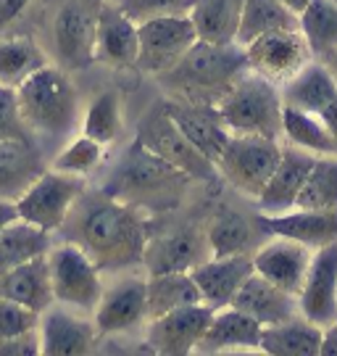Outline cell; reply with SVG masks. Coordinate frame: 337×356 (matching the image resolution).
<instances>
[{"mask_svg":"<svg viewBox=\"0 0 337 356\" xmlns=\"http://www.w3.org/2000/svg\"><path fill=\"white\" fill-rule=\"evenodd\" d=\"M61 232L63 241L76 243L100 272H122L142 264L150 225L145 211L138 206L113 198L103 188H85Z\"/></svg>","mask_w":337,"mask_h":356,"instance_id":"cell-1","label":"cell"},{"mask_svg":"<svg viewBox=\"0 0 337 356\" xmlns=\"http://www.w3.org/2000/svg\"><path fill=\"white\" fill-rule=\"evenodd\" d=\"M248 69L245 48L238 42H203L198 40L169 72L158 74V85L169 98L219 106L229 88Z\"/></svg>","mask_w":337,"mask_h":356,"instance_id":"cell-2","label":"cell"},{"mask_svg":"<svg viewBox=\"0 0 337 356\" xmlns=\"http://www.w3.org/2000/svg\"><path fill=\"white\" fill-rule=\"evenodd\" d=\"M190 182L192 179L185 172L142 148L140 140H132L122 161L113 166L111 177L103 182V191L145 211L174 204Z\"/></svg>","mask_w":337,"mask_h":356,"instance_id":"cell-3","label":"cell"},{"mask_svg":"<svg viewBox=\"0 0 337 356\" xmlns=\"http://www.w3.org/2000/svg\"><path fill=\"white\" fill-rule=\"evenodd\" d=\"M19 95V111L32 138H50L61 140L74 129L79 119V95L72 76L61 66H42L40 72L26 79Z\"/></svg>","mask_w":337,"mask_h":356,"instance_id":"cell-4","label":"cell"},{"mask_svg":"<svg viewBox=\"0 0 337 356\" xmlns=\"http://www.w3.org/2000/svg\"><path fill=\"white\" fill-rule=\"evenodd\" d=\"M282 92L274 82L245 69L216 108L232 135H261L282 140Z\"/></svg>","mask_w":337,"mask_h":356,"instance_id":"cell-5","label":"cell"},{"mask_svg":"<svg viewBox=\"0 0 337 356\" xmlns=\"http://www.w3.org/2000/svg\"><path fill=\"white\" fill-rule=\"evenodd\" d=\"M282 156V143L261 135H229L216 172L248 198H258Z\"/></svg>","mask_w":337,"mask_h":356,"instance_id":"cell-6","label":"cell"},{"mask_svg":"<svg viewBox=\"0 0 337 356\" xmlns=\"http://www.w3.org/2000/svg\"><path fill=\"white\" fill-rule=\"evenodd\" d=\"M135 140H140L142 148L156 153L166 164L176 166L179 172H185L192 182H211L216 179V164L208 161L192 143L182 135V129L174 124V119L166 114L163 101L156 103L148 114L140 119Z\"/></svg>","mask_w":337,"mask_h":356,"instance_id":"cell-7","label":"cell"},{"mask_svg":"<svg viewBox=\"0 0 337 356\" xmlns=\"http://www.w3.org/2000/svg\"><path fill=\"white\" fill-rule=\"evenodd\" d=\"M48 267L56 304L72 306L79 312H92L98 306L103 293L100 267L76 243L63 241L56 248L50 245Z\"/></svg>","mask_w":337,"mask_h":356,"instance_id":"cell-8","label":"cell"},{"mask_svg":"<svg viewBox=\"0 0 337 356\" xmlns=\"http://www.w3.org/2000/svg\"><path fill=\"white\" fill-rule=\"evenodd\" d=\"M85 177L63 175L58 169H45L26 193L16 201L19 219H24L45 232H56L63 227L69 211L74 209L79 195L85 193Z\"/></svg>","mask_w":337,"mask_h":356,"instance_id":"cell-9","label":"cell"},{"mask_svg":"<svg viewBox=\"0 0 337 356\" xmlns=\"http://www.w3.org/2000/svg\"><path fill=\"white\" fill-rule=\"evenodd\" d=\"M243 48H245V61L250 72L274 82L277 88H282L313 58L311 48L298 26L266 32L261 38L250 40Z\"/></svg>","mask_w":337,"mask_h":356,"instance_id":"cell-10","label":"cell"},{"mask_svg":"<svg viewBox=\"0 0 337 356\" xmlns=\"http://www.w3.org/2000/svg\"><path fill=\"white\" fill-rule=\"evenodd\" d=\"M138 69L158 76L198 42L190 16H161L138 24Z\"/></svg>","mask_w":337,"mask_h":356,"instance_id":"cell-11","label":"cell"},{"mask_svg":"<svg viewBox=\"0 0 337 356\" xmlns=\"http://www.w3.org/2000/svg\"><path fill=\"white\" fill-rule=\"evenodd\" d=\"M100 3L90 6L82 0H72L61 6L53 22V42L58 64L66 72L88 69L95 61V29H98Z\"/></svg>","mask_w":337,"mask_h":356,"instance_id":"cell-12","label":"cell"},{"mask_svg":"<svg viewBox=\"0 0 337 356\" xmlns=\"http://www.w3.org/2000/svg\"><path fill=\"white\" fill-rule=\"evenodd\" d=\"M213 317V309L206 304H192L174 309L169 314L148 319L145 346L148 351L161 356H185L198 351L203 332Z\"/></svg>","mask_w":337,"mask_h":356,"instance_id":"cell-13","label":"cell"},{"mask_svg":"<svg viewBox=\"0 0 337 356\" xmlns=\"http://www.w3.org/2000/svg\"><path fill=\"white\" fill-rule=\"evenodd\" d=\"M211 256L206 229L200 227H174L166 232L148 235L145 251H142V267L148 275H163V272H190Z\"/></svg>","mask_w":337,"mask_h":356,"instance_id":"cell-14","label":"cell"},{"mask_svg":"<svg viewBox=\"0 0 337 356\" xmlns=\"http://www.w3.org/2000/svg\"><path fill=\"white\" fill-rule=\"evenodd\" d=\"M40 346L45 356H79L98 348L100 332L85 312L63 304H50L40 314Z\"/></svg>","mask_w":337,"mask_h":356,"instance_id":"cell-15","label":"cell"},{"mask_svg":"<svg viewBox=\"0 0 337 356\" xmlns=\"http://www.w3.org/2000/svg\"><path fill=\"white\" fill-rule=\"evenodd\" d=\"M145 293L148 280L126 275L103 288L98 306L92 309V322L100 335H122L145 322Z\"/></svg>","mask_w":337,"mask_h":356,"instance_id":"cell-16","label":"cell"},{"mask_svg":"<svg viewBox=\"0 0 337 356\" xmlns=\"http://www.w3.org/2000/svg\"><path fill=\"white\" fill-rule=\"evenodd\" d=\"M256 227L266 238H290L295 243L309 245L311 251L337 243V209H290L282 214H258L253 216Z\"/></svg>","mask_w":337,"mask_h":356,"instance_id":"cell-17","label":"cell"},{"mask_svg":"<svg viewBox=\"0 0 337 356\" xmlns=\"http://www.w3.org/2000/svg\"><path fill=\"white\" fill-rule=\"evenodd\" d=\"M300 317L324 327L337 319V243L316 248L298 293Z\"/></svg>","mask_w":337,"mask_h":356,"instance_id":"cell-18","label":"cell"},{"mask_svg":"<svg viewBox=\"0 0 337 356\" xmlns=\"http://www.w3.org/2000/svg\"><path fill=\"white\" fill-rule=\"evenodd\" d=\"M313 251L303 243H295L290 238H272V241L256 245L250 254L253 259V272L261 275L263 280L274 282L277 288L285 293L298 296L306 280V272L311 267Z\"/></svg>","mask_w":337,"mask_h":356,"instance_id":"cell-19","label":"cell"},{"mask_svg":"<svg viewBox=\"0 0 337 356\" xmlns=\"http://www.w3.org/2000/svg\"><path fill=\"white\" fill-rule=\"evenodd\" d=\"M163 108H166V114L174 119L176 127L182 129V135L208 161L216 164V159L222 156L227 140L232 135L227 129L219 108L211 106V103H192V101H179V98H166Z\"/></svg>","mask_w":337,"mask_h":356,"instance_id":"cell-20","label":"cell"},{"mask_svg":"<svg viewBox=\"0 0 337 356\" xmlns=\"http://www.w3.org/2000/svg\"><path fill=\"white\" fill-rule=\"evenodd\" d=\"M138 24L113 0H103L95 29V61L108 69H135L138 66Z\"/></svg>","mask_w":337,"mask_h":356,"instance_id":"cell-21","label":"cell"},{"mask_svg":"<svg viewBox=\"0 0 337 356\" xmlns=\"http://www.w3.org/2000/svg\"><path fill=\"white\" fill-rule=\"evenodd\" d=\"M316 156L295 145H282V156H279V164L274 166L269 182L263 185L261 195L256 198L258 211L261 214H282L290 211L298 204V195L303 191V182L311 172Z\"/></svg>","mask_w":337,"mask_h":356,"instance_id":"cell-22","label":"cell"},{"mask_svg":"<svg viewBox=\"0 0 337 356\" xmlns=\"http://www.w3.org/2000/svg\"><path fill=\"white\" fill-rule=\"evenodd\" d=\"M190 275L198 285L200 301L216 312V309H224L232 304L240 285L253 275V259H250V254L208 256L198 267L190 269Z\"/></svg>","mask_w":337,"mask_h":356,"instance_id":"cell-23","label":"cell"},{"mask_svg":"<svg viewBox=\"0 0 337 356\" xmlns=\"http://www.w3.org/2000/svg\"><path fill=\"white\" fill-rule=\"evenodd\" d=\"M229 306L245 312V314L256 319L261 327L279 325V322L293 319L300 314L298 296L285 293L282 288H277L274 282L263 280L261 275H256V272L240 285V291L235 293V298H232Z\"/></svg>","mask_w":337,"mask_h":356,"instance_id":"cell-24","label":"cell"},{"mask_svg":"<svg viewBox=\"0 0 337 356\" xmlns=\"http://www.w3.org/2000/svg\"><path fill=\"white\" fill-rule=\"evenodd\" d=\"M261 325L235 306H224L213 312L208 327L198 343L200 354H219V351H258L261 343Z\"/></svg>","mask_w":337,"mask_h":356,"instance_id":"cell-25","label":"cell"},{"mask_svg":"<svg viewBox=\"0 0 337 356\" xmlns=\"http://www.w3.org/2000/svg\"><path fill=\"white\" fill-rule=\"evenodd\" d=\"M45 169L48 164L35 140H0V198L19 201Z\"/></svg>","mask_w":337,"mask_h":356,"instance_id":"cell-26","label":"cell"},{"mask_svg":"<svg viewBox=\"0 0 337 356\" xmlns=\"http://www.w3.org/2000/svg\"><path fill=\"white\" fill-rule=\"evenodd\" d=\"M0 296L24 304L38 314H42L50 304H56L53 285H50L48 254L35 256L19 267L8 269L6 275H0Z\"/></svg>","mask_w":337,"mask_h":356,"instance_id":"cell-27","label":"cell"},{"mask_svg":"<svg viewBox=\"0 0 337 356\" xmlns=\"http://www.w3.org/2000/svg\"><path fill=\"white\" fill-rule=\"evenodd\" d=\"M279 92H282L285 106L319 114L327 103H332L337 98V79L324 61L311 58L298 74L279 88Z\"/></svg>","mask_w":337,"mask_h":356,"instance_id":"cell-28","label":"cell"},{"mask_svg":"<svg viewBox=\"0 0 337 356\" xmlns=\"http://www.w3.org/2000/svg\"><path fill=\"white\" fill-rule=\"evenodd\" d=\"M258 235H261V229L256 227V222L243 216L240 211H232V209H219L206 227L211 256L253 254L258 245L256 243Z\"/></svg>","mask_w":337,"mask_h":356,"instance_id":"cell-29","label":"cell"},{"mask_svg":"<svg viewBox=\"0 0 337 356\" xmlns=\"http://www.w3.org/2000/svg\"><path fill=\"white\" fill-rule=\"evenodd\" d=\"M319 343L322 327L298 314L279 325L263 327L258 351L272 356H319Z\"/></svg>","mask_w":337,"mask_h":356,"instance_id":"cell-30","label":"cell"},{"mask_svg":"<svg viewBox=\"0 0 337 356\" xmlns=\"http://www.w3.org/2000/svg\"><path fill=\"white\" fill-rule=\"evenodd\" d=\"M148 293H145V322L161 314H169L174 309L200 301V291L190 272H163V275H148Z\"/></svg>","mask_w":337,"mask_h":356,"instance_id":"cell-31","label":"cell"},{"mask_svg":"<svg viewBox=\"0 0 337 356\" xmlns=\"http://www.w3.org/2000/svg\"><path fill=\"white\" fill-rule=\"evenodd\" d=\"M48 56L29 35H0V85L22 88L29 76L48 66Z\"/></svg>","mask_w":337,"mask_h":356,"instance_id":"cell-32","label":"cell"},{"mask_svg":"<svg viewBox=\"0 0 337 356\" xmlns=\"http://www.w3.org/2000/svg\"><path fill=\"white\" fill-rule=\"evenodd\" d=\"M240 11H243V0H195L190 19L198 40L227 45L238 38Z\"/></svg>","mask_w":337,"mask_h":356,"instance_id":"cell-33","label":"cell"},{"mask_svg":"<svg viewBox=\"0 0 337 356\" xmlns=\"http://www.w3.org/2000/svg\"><path fill=\"white\" fill-rule=\"evenodd\" d=\"M282 138L313 156H337V145L319 114L282 106Z\"/></svg>","mask_w":337,"mask_h":356,"instance_id":"cell-34","label":"cell"},{"mask_svg":"<svg viewBox=\"0 0 337 356\" xmlns=\"http://www.w3.org/2000/svg\"><path fill=\"white\" fill-rule=\"evenodd\" d=\"M50 232L29 225L24 219H16L8 227L0 229V275L8 269L24 264L29 259L50 251Z\"/></svg>","mask_w":337,"mask_h":356,"instance_id":"cell-35","label":"cell"},{"mask_svg":"<svg viewBox=\"0 0 337 356\" xmlns=\"http://www.w3.org/2000/svg\"><path fill=\"white\" fill-rule=\"evenodd\" d=\"M295 26H298V16L290 11L288 6H282L279 0H243L235 42L248 45L250 40L261 38L266 32L295 29Z\"/></svg>","mask_w":337,"mask_h":356,"instance_id":"cell-36","label":"cell"},{"mask_svg":"<svg viewBox=\"0 0 337 356\" xmlns=\"http://www.w3.org/2000/svg\"><path fill=\"white\" fill-rule=\"evenodd\" d=\"M298 29L311 48L313 58H327L337 51V0H311L298 13Z\"/></svg>","mask_w":337,"mask_h":356,"instance_id":"cell-37","label":"cell"},{"mask_svg":"<svg viewBox=\"0 0 337 356\" xmlns=\"http://www.w3.org/2000/svg\"><path fill=\"white\" fill-rule=\"evenodd\" d=\"M82 132L92 140L103 143L106 148L122 138L124 116H122V98L113 90L98 92L88 106V114L82 119Z\"/></svg>","mask_w":337,"mask_h":356,"instance_id":"cell-38","label":"cell"},{"mask_svg":"<svg viewBox=\"0 0 337 356\" xmlns=\"http://www.w3.org/2000/svg\"><path fill=\"white\" fill-rule=\"evenodd\" d=\"M295 206L337 209V156H316Z\"/></svg>","mask_w":337,"mask_h":356,"instance_id":"cell-39","label":"cell"},{"mask_svg":"<svg viewBox=\"0 0 337 356\" xmlns=\"http://www.w3.org/2000/svg\"><path fill=\"white\" fill-rule=\"evenodd\" d=\"M103 161H106V145L82 132L79 138L69 140L66 148L56 153L50 169H58L63 175H74V177H90Z\"/></svg>","mask_w":337,"mask_h":356,"instance_id":"cell-40","label":"cell"},{"mask_svg":"<svg viewBox=\"0 0 337 356\" xmlns=\"http://www.w3.org/2000/svg\"><path fill=\"white\" fill-rule=\"evenodd\" d=\"M122 11L135 22H150V19H161V16H190L195 0H113Z\"/></svg>","mask_w":337,"mask_h":356,"instance_id":"cell-41","label":"cell"},{"mask_svg":"<svg viewBox=\"0 0 337 356\" xmlns=\"http://www.w3.org/2000/svg\"><path fill=\"white\" fill-rule=\"evenodd\" d=\"M40 314L26 309L19 301H11L6 296H0V341L13 338V335H22V332L38 330Z\"/></svg>","mask_w":337,"mask_h":356,"instance_id":"cell-42","label":"cell"},{"mask_svg":"<svg viewBox=\"0 0 337 356\" xmlns=\"http://www.w3.org/2000/svg\"><path fill=\"white\" fill-rule=\"evenodd\" d=\"M35 140L32 132L26 129L22 111H19V95L13 88H3L0 85V140Z\"/></svg>","mask_w":337,"mask_h":356,"instance_id":"cell-43","label":"cell"},{"mask_svg":"<svg viewBox=\"0 0 337 356\" xmlns=\"http://www.w3.org/2000/svg\"><path fill=\"white\" fill-rule=\"evenodd\" d=\"M42 354V346H40V330H29L22 335H13L0 341V356H35Z\"/></svg>","mask_w":337,"mask_h":356,"instance_id":"cell-44","label":"cell"},{"mask_svg":"<svg viewBox=\"0 0 337 356\" xmlns=\"http://www.w3.org/2000/svg\"><path fill=\"white\" fill-rule=\"evenodd\" d=\"M29 3L32 0H0V35L26 11Z\"/></svg>","mask_w":337,"mask_h":356,"instance_id":"cell-45","label":"cell"},{"mask_svg":"<svg viewBox=\"0 0 337 356\" xmlns=\"http://www.w3.org/2000/svg\"><path fill=\"white\" fill-rule=\"evenodd\" d=\"M319 356H337V319L322 327V343H319Z\"/></svg>","mask_w":337,"mask_h":356,"instance_id":"cell-46","label":"cell"},{"mask_svg":"<svg viewBox=\"0 0 337 356\" xmlns=\"http://www.w3.org/2000/svg\"><path fill=\"white\" fill-rule=\"evenodd\" d=\"M319 116H322V122L327 124V129H329V135H332V140L337 145V98L332 103H327L324 108L319 111Z\"/></svg>","mask_w":337,"mask_h":356,"instance_id":"cell-47","label":"cell"},{"mask_svg":"<svg viewBox=\"0 0 337 356\" xmlns=\"http://www.w3.org/2000/svg\"><path fill=\"white\" fill-rule=\"evenodd\" d=\"M19 219V211H16V201H6V198H0V229L8 227L11 222Z\"/></svg>","mask_w":337,"mask_h":356,"instance_id":"cell-48","label":"cell"},{"mask_svg":"<svg viewBox=\"0 0 337 356\" xmlns=\"http://www.w3.org/2000/svg\"><path fill=\"white\" fill-rule=\"evenodd\" d=\"M279 3H282V6H288L290 11L298 16V13L303 11V8H306V6L311 3V0H279Z\"/></svg>","mask_w":337,"mask_h":356,"instance_id":"cell-49","label":"cell"},{"mask_svg":"<svg viewBox=\"0 0 337 356\" xmlns=\"http://www.w3.org/2000/svg\"><path fill=\"white\" fill-rule=\"evenodd\" d=\"M322 61L329 66V72H332V74H335V79H337V51H332L327 58H322Z\"/></svg>","mask_w":337,"mask_h":356,"instance_id":"cell-50","label":"cell"}]
</instances>
